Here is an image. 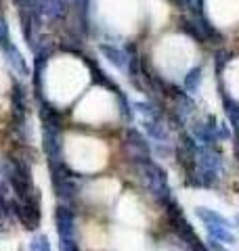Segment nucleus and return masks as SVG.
I'll list each match as a JSON object with an SVG mask.
<instances>
[{"mask_svg": "<svg viewBox=\"0 0 239 251\" xmlns=\"http://www.w3.org/2000/svg\"><path fill=\"white\" fill-rule=\"evenodd\" d=\"M195 61V46L185 36H168L155 49V65L168 77H182Z\"/></svg>", "mask_w": 239, "mask_h": 251, "instance_id": "f257e3e1", "label": "nucleus"}, {"mask_svg": "<svg viewBox=\"0 0 239 251\" xmlns=\"http://www.w3.org/2000/svg\"><path fill=\"white\" fill-rule=\"evenodd\" d=\"M89 80V74L82 63L74 59H59L49 69V90L61 103H65L71 97L82 90V86Z\"/></svg>", "mask_w": 239, "mask_h": 251, "instance_id": "f03ea898", "label": "nucleus"}, {"mask_svg": "<svg viewBox=\"0 0 239 251\" xmlns=\"http://www.w3.org/2000/svg\"><path fill=\"white\" fill-rule=\"evenodd\" d=\"M65 151L71 166L84 172H94L103 168L107 159V149L101 145V140L86 138V136L69 138Z\"/></svg>", "mask_w": 239, "mask_h": 251, "instance_id": "7ed1b4c3", "label": "nucleus"}, {"mask_svg": "<svg viewBox=\"0 0 239 251\" xmlns=\"http://www.w3.org/2000/svg\"><path fill=\"white\" fill-rule=\"evenodd\" d=\"M101 13L111 27L132 31L139 21V0H99Z\"/></svg>", "mask_w": 239, "mask_h": 251, "instance_id": "20e7f679", "label": "nucleus"}, {"mask_svg": "<svg viewBox=\"0 0 239 251\" xmlns=\"http://www.w3.org/2000/svg\"><path fill=\"white\" fill-rule=\"evenodd\" d=\"M116 115V103L105 90H92L78 107V117L90 124L107 122Z\"/></svg>", "mask_w": 239, "mask_h": 251, "instance_id": "39448f33", "label": "nucleus"}, {"mask_svg": "<svg viewBox=\"0 0 239 251\" xmlns=\"http://www.w3.org/2000/svg\"><path fill=\"white\" fill-rule=\"evenodd\" d=\"M206 9L218 27H231L239 21V0H206Z\"/></svg>", "mask_w": 239, "mask_h": 251, "instance_id": "423d86ee", "label": "nucleus"}, {"mask_svg": "<svg viewBox=\"0 0 239 251\" xmlns=\"http://www.w3.org/2000/svg\"><path fill=\"white\" fill-rule=\"evenodd\" d=\"M120 218H122L126 224H130V226H139V224L145 222V214H143L141 205L130 197L124 199L122 205H120Z\"/></svg>", "mask_w": 239, "mask_h": 251, "instance_id": "0eeeda50", "label": "nucleus"}, {"mask_svg": "<svg viewBox=\"0 0 239 251\" xmlns=\"http://www.w3.org/2000/svg\"><path fill=\"white\" fill-rule=\"evenodd\" d=\"M225 80H227V88H229V92L239 100V59L233 61V63H231V65L227 67Z\"/></svg>", "mask_w": 239, "mask_h": 251, "instance_id": "6e6552de", "label": "nucleus"}, {"mask_svg": "<svg viewBox=\"0 0 239 251\" xmlns=\"http://www.w3.org/2000/svg\"><path fill=\"white\" fill-rule=\"evenodd\" d=\"M90 197L92 199H97V201H109L111 197L116 195V191H118V184L114 182V180H109V184H107V188H101V180L97 184H92L90 186Z\"/></svg>", "mask_w": 239, "mask_h": 251, "instance_id": "1a4fd4ad", "label": "nucleus"}]
</instances>
